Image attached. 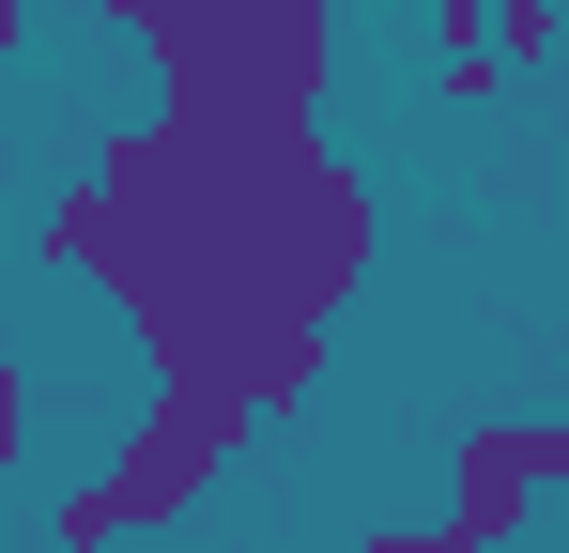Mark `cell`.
Segmentation results:
<instances>
[{
	"mask_svg": "<svg viewBox=\"0 0 569 553\" xmlns=\"http://www.w3.org/2000/svg\"><path fill=\"white\" fill-rule=\"evenodd\" d=\"M247 400H216V384H154L139 415H123V446L62 492V553H108V539H154V523H186L200 492L247 461Z\"/></svg>",
	"mask_w": 569,
	"mask_h": 553,
	"instance_id": "obj_3",
	"label": "cell"
},
{
	"mask_svg": "<svg viewBox=\"0 0 569 553\" xmlns=\"http://www.w3.org/2000/svg\"><path fill=\"white\" fill-rule=\"evenodd\" d=\"M16 461H31V369H16V339H0V492H16Z\"/></svg>",
	"mask_w": 569,
	"mask_h": 553,
	"instance_id": "obj_8",
	"label": "cell"
},
{
	"mask_svg": "<svg viewBox=\"0 0 569 553\" xmlns=\"http://www.w3.org/2000/svg\"><path fill=\"white\" fill-rule=\"evenodd\" d=\"M431 47H447V62H431V92H447V108H492V92H508L492 16H477V0H431Z\"/></svg>",
	"mask_w": 569,
	"mask_h": 553,
	"instance_id": "obj_5",
	"label": "cell"
},
{
	"mask_svg": "<svg viewBox=\"0 0 569 553\" xmlns=\"http://www.w3.org/2000/svg\"><path fill=\"white\" fill-rule=\"evenodd\" d=\"M154 62V108L186 123H308L339 62V0H93Z\"/></svg>",
	"mask_w": 569,
	"mask_h": 553,
	"instance_id": "obj_2",
	"label": "cell"
},
{
	"mask_svg": "<svg viewBox=\"0 0 569 553\" xmlns=\"http://www.w3.org/2000/svg\"><path fill=\"white\" fill-rule=\"evenodd\" d=\"M355 553H447V539H431V523H370Z\"/></svg>",
	"mask_w": 569,
	"mask_h": 553,
	"instance_id": "obj_9",
	"label": "cell"
},
{
	"mask_svg": "<svg viewBox=\"0 0 569 553\" xmlns=\"http://www.w3.org/2000/svg\"><path fill=\"white\" fill-rule=\"evenodd\" d=\"M555 492H569V415H477V431H447V507H431V539L447 553H508Z\"/></svg>",
	"mask_w": 569,
	"mask_h": 553,
	"instance_id": "obj_4",
	"label": "cell"
},
{
	"mask_svg": "<svg viewBox=\"0 0 569 553\" xmlns=\"http://www.w3.org/2000/svg\"><path fill=\"white\" fill-rule=\"evenodd\" d=\"M555 47H569V0H492V62L508 78H539Z\"/></svg>",
	"mask_w": 569,
	"mask_h": 553,
	"instance_id": "obj_7",
	"label": "cell"
},
{
	"mask_svg": "<svg viewBox=\"0 0 569 553\" xmlns=\"http://www.w3.org/2000/svg\"><path fill=\"white\" fill-rule=\"evenodd\" d=\"M47 276L108 292V184H93V170H62V200H47Z\"/></svg>",
	"mask_w": 569,
	"mask_h": 553,
	"instance_id": "obj_6",
	"label": "cell"
},
{
	"mask_svg": "<svg viewBox=\"0 0 569 553\" xmlns=\"http://www.w3.org/2000/svg\"><path fill=\"white\" fill-rule=\"evenodd\" d=\"M0 47H31V0H0Z\"/></svg>",
	"mask_w": 569,
	"mask_h": 553,
	"instance_id": "obj_10",
	"label": "cell"
},
{
	"mask_svg": "<svg viewBox=\"0 0 569 553\" xmlns=\"http://www.w3.org/2000/svg\"><path fill=\"white\" fill-rule=\"evenodd\" d=\"M93 184H108V308L154 354V384H216L247 415H292L339 354L385 200L308 123H186V108L123 123Z\"/></svg>",
	"mask_w": 569,
	"mask_h": 553,
	"instance_id": "obj_1",
	"label": "cell"
}]
</instances>
